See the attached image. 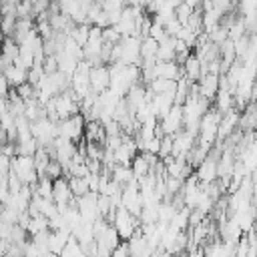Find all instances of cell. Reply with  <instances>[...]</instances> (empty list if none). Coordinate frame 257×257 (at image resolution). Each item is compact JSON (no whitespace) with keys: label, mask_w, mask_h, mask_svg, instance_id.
Here are the masks:
<instances>
[{"label":"cell","mask_w":257,"mask_h":257,"mask_svg":"<svg viewBox=\"0 0 257 257\" xmlns=\"http://www.w3.org/2000/svg\"><path fill=\"white\" fill-rule=\"evenodd\" d=\"M2 145H4V143H0V155H2Z\"/></svg>","instance_id":"33"},{"label":"cell","mask_w":257,"mask_h":257,"mask_svg":"<svg viewBox=\"0 0 257 257\" xmlns=\"http://www.w3.org/2000/svg\"><path fill=\"white\" fill-rule=\"evenodd\" d=\"M66 181H68V189H70V195H72L74 199H76V197H82V195H86V193H90V191H88V183H86V179L68 177Z\"/></svg>","instance_id":"15"},{"label":"cell","mask_w":257,"mask_h":257,"mask_svg":"<svg viewBox=\"0 0 257 257\" xmlns=\"http://www.w3.org/2000/svg\"><path fill=\"white\" fill-rule=\"evenodd\" d=\"M191 14H193V10H191V8H189L185 2H181L179 6H175V18H177V20H179L183 26L187 24V20H189V16H191Z\"/></svg>","instance_id":"24"},{"label":"cell","mask_w":257,"mask_h":257,"mask_svg":"<svg viewBox=\"0 0 257 257\" xmlns=\"http://www.w3.org/2000/svg\"><path fill=\"white\" fill-rule=\"evenodd\" d=\"M26 68H22V66H18V64H10L6 70H4V78H6V82H8V86H12V88H16V86H20L22 82H26Z\"/></svg>","instance_id":"9"},{"label":"cell","mask_w":257,"mask_h":257,"mask_svg":"<svg viewBox=\"0 0 257 257\" xmlns=\"http://www.w3.org/2000/svg\"><path fill=\"white\" fill-rule=\"evenodd\" d=\"M191 10H201V0H183Z\"/></svg>","instance_id":"29"},{"label":"cell","mask_w":257,"mask_h":257,"mask_svg":"<svg viewBox=\"0 0 257 257\" xmlns=\"http://www.w3.org/2000/svg\"><path fill=\"white\" fill-rule=\"evenodd\" d=\"M171 153H173V137L165 135V137H161V145H159V153H157V157L163 161V159H167V157H173Z\"/></svg>","instance_id":"23"},{"label":"cell","mask_w":257,"mask_h":257,"mask_svg":"<svg viewBox=\"0 0 257 257\" xmlns=\"http://www.w3.org/2000/svg\"><path fill=\"white\" fill-rule=\"evenodd\" d=\"M68 235H70V231H66V229L50 231V233H48V251L54 253V255H58V253L62 251V247H64V243H66V239H68Z\"/></svg>","instance_id":"10"},{"label":"cell","mask_w":257,"mask_h":257,"mask_svg":"<svg viewBox=\"0 0 257 257\" xmlns=\"http://www.w3.org/2000/svg\"><path fill=\"white\" fill-rule=\"evenodd\" d=\"M165 36H167V34H165V30H163V26H161L159 22H155V20H153V24H151V28H149V38H153V40L161 42Z\"/></svg>","instance_id":"27"},{"label":"cell","mask_w":257,"mask_h":257,"mask_svg":"<svg viewBox=\"0 0 257 257\" xmlns=\"http://www.w3.org/2000/svg\"><path fill=\"white\" fill-rule=\"evenodd\" d=\"M46 229H48V219H46V217H42V215H34V217H30V219H28L26 233L36 235V233L46 231Z\"/></svg>","instance_id":"18"},{"label":"cell","mask_w":257,"mask_h":257,"mask_svg":"<svg viewBox=\"0 0 257 257\" xmlns=\"http://www.w3.org/2000/svg\"><path fill=\"white\" fill-rule=\"evenodd\" d=\"M157 124H159V128H161V133H163V135H169V137H173L175 133L183 131V128H181V126H183V110H181V106H179V104H173L171 110H169Z\"/></svg>","instance_id":"4"},{"label":"cell","mask_w":257,"mask_h":257,"mask_svg":"<svg viewBox=\"0 0 257 257\" xmlns=\"http://www.w3.org/2000/svg\"><path fill=\"white\" fill-rule=\"evenodd\" d=\"M135 153H131L124 145H120L118 149L112 151V159H114V165H122V167H131V161H133Z\"/></svg>","instance_id":"19"},{"label":"cell","mask_w":257,"mask_h":257,"mask_svg":"<svg viewBox=\"0 0 257 257\" xmlns=\"http://www.w3.org/2000/svg\"><path fill=\"white\" fill-rule=\"evenodd\" d=\"M189 211H191V209H187V207H181V209H177L169 225H173V227H177L179 231H183V229L189 225Z\"/></svg>","instance_id":"20"},{"label":"cell","mask_w":257,"mask_h":257,"mask_svg":"<svg viewBox=\"0 0 257 257\" xmlns=\"http://www.w3.org/2000/svg\"><path fill=\"white\" fill-rule=\"evenodd\" d=\"M215 100H217V106H215V108H217L221 114L233 110V94H231V90H217Z\"/></svg>","instance_id":"13"},{"label":"cell","mask_w":257,"mask_h":257,"mask_svg":"<svg viewBox=\"0 0 257 257\" xmlns=\"http://www.w3.org/2000/svg\"><path fill=\"white\" fill-rule=\"evenodd\" d=\"M112 227L116 229L118 239L128 241V239L133 237L135 229L139 227V221H137L124 207H116V209H114V215H112Z\"/></svg>","instance_id":"2"},{"label":"cell","mask_w":257,"mask_h":257,"mask_svg":"<svg viewBox=\"0 0 257 257\" xmlns=\"http://www.w3.org/2000/svg\"><path fill=\"white\" fill-rule=\"evenodd\" d=\"M197 181H201V185H207L211 181L217 179V161L211 159V157H205V161L197 167V173H195Z\"/></svg>","instance_id":"6"},{"label":"cell","mask_w":257,"mask_h":257,"mask_svg":"<svg viewBox=\"0 0 257 257\" xmlns=\"http://www.w3.org/2000/svg\"><path fill=\"white\" fill-rule=\"evenodd\" d=\"M181 70H183V76L189 82H197L203 76V66H201V62H199V58L195 54H189L187 56V60L181 64Z\"/></svg>","instance_id":"7"},{"label":"cell","mask_w":257,"mask_h":257,"mask_svg":"<svg viewBox=\"0 0 257 257\" xmlns=\"http://www.w3.org/2000/svg\"><path fill=\"white\" fill-rule=\"evenodd\" d=\"M161 257H179V255H169V253H163Z\"/></svg>","instance_id":"32"},{"label":"cell","mask_w":257,"mask_h":257,"mask_svg":"<svg viewBox=\"0 0 257 257\" xmlns=\"http://www.w3.org/2000/svg\"><path fill=\"white\" fill-rule=\"evenodd\" d=\"M181 74H183V70H181V66H179L175 60H171V62H161V60H157V62H155V76H157V78L177 80Z\"/></svg>","instance_id":"8"},{"label":"cell","mask_w":257,"mask_h":257,"mask_svg":"<svg viewBox=\"0 0 257 257\" xmlns=\"http://www.w3.org/2000/svg\"><path fill=\"white\" fill-rule=\"evenodd\" d=\"M149 171H151L149 161L145 159V155H143V153H137V155L133 157V161H131V173H133V177L139 181V179H143Z\"/></svg>","instance_id":"12"},{"label":"cell","mask_w":257,"mask_h":257,"mask_svg":"<svg viewBox=\"0 0 257 257\" xmlns=\"http://www.w3.org/2000/svg\"><path fill=\"white\" fill-rule=\"evenodd\" d=\"M0 143H6V133H4L2 124H0Z\"/></svg>","instance_id":"30"},{"label":"cell","mask_w":257,"mask_h":257,"mask_svg":"<svg viewBox=\"0 0 257 257\" xmlns=\"http://www.w3.org/2000/svg\"><path fill=\"white\" fill-rule=\"evenodd\" d=\"M157 50H159V42L153 40V38H143L141 40V62H155L157 60Z\"/></svg>","instance_id":"11"},{"label":"cell","mask_w":257,"mask_h":257,"mask_svg":"<svg viewBox=\"0 0 257 257\" xmlns=\"http://www.w3.org/2000/svg\"><path fill=\"white\" fill-rule=\"evenodd\" d=\"M175 205L171 201H161L159 203V223H171L173 215H175Z\"/></svg>","instance_id":"21"},{"label":"cell","mask_w":257,"mask_h":257,"mask_svg":"<svg viewBox=\"0 0 257 257\" xmlns=\"http://www.w3.org/2000/svg\"><path fill=\"white\" fill-rule=\"evenodd\" d=\"M120 40V36H118V32H116V28L114 26H106V28H102V44H116Z\"/></svg>","instance_id":"25"},{"label":"cell","mask_w":257,"mask_h":257,"mask_svg":"<svg viewBox=\"0 0 257 257\" xmlns=\"http://www.w3.org/2000/svg\"><path fill=\"white\" fill-rule=\"evenodd\" d=\"M189 257H203V253H201L199 249H195V251H191V253H189Z\"/></svg>","instance_id":"31"},{"label":"cell","mask_w":257,"mask_h":257,"mask_svg":"<svg viewBox=\"0 0 257 257\" xmlns=\"http://www.w3.org/2000/svg\"><path fill=\"white\" fill-rule=\"evenodd\" d=\"M80 255H82L80 243H78L72 235H68V239H66L64 247H62V251L58 253V257H80Z\"/></svg>","instance_id":"17"},{"label":"cell","mask_w":257,"mask_h":257,"mask_svg":"<svg viewBox=\"0 0 257 257\" xmlns=\"http://www.w3.org/2000/svg\"><path fill=\"white\" fill-rule=\"evenodd\" d=\"M0 54H2L8 62H14V60L18 58V44H16L12 38H6V36H4V40L0 42Z\"/></svg>","instance_id":"16"},{"label":"cell","mask_w":257,"mask_h":257,"mask_svg":"<svg viewBox=\"0 0 257 257\" xmlns=\"http://www.w3.org/2000/svg\"><path fill=\"white\" fill-rule=\"evenodd\" d=\"M92 2H96V0H92Z\"/></svg>","instance_id":"35"},{"label":"cell","mask_w":257,"mask_h":257,"mask_svg":"<svg viewBox=\"0 0 257 257\" xmlns=\"http://www.w3.org/2000/svg\"><path fill=\"white\" fill-rule=\"evenodd\" d=\"M110 179L114 181V183H118L120 187H124L128 181H133L135 177H133V173H131V167H122V165H114L112 169H110Z\"/></svg>","instance_id":"14"},{"label":"cell","mask_w":257,"mask_h":257,"mask_svg":"<svg viewBox=\"0 0 257 257\" xmlns=\"http://www.w3.org/2000/svg\"><path fill=\"white\" fill-rule=\"evenodd\" d=\"M56 128V137H62V139H68V141H78L82 139V133H84V118L82 114H74V116H68V118H62L54 124Z\"/></svg>","instance_id":"3"},{"label":"cell","mask_w":257,"mask_h":257,"mask_svg":"<svg viewBox=\"0 0 257 257\" xmlns=\"http://www.w3.org/2000/svg\"><path fill=\"white\" fill-rule=\"evenodd\" d=\"M108 82H110V72H108V66L100 64V66H90V72H88V84H90V90L94 94H100L102 90L108 88Z\"/></svg>","instance_id":"5"},{"label":"cell","mask_w":257,"mask_h":257,"mask_svg":"<svg viewBox=\"0 0 257 257\" xmlns=\"http://www.w3.org/2000/svg\"><path fill=\"white\" fill-rule=\"evenodd\" d=\"M2 209H4V205H0V211H2Z\"/></svg>","instance_id":"34"},{"label":"cell","mask_w":257,"mask_h":257,"mask_svg":"<svg viewBox=\"0 0 257 257\" xmlns=\"http://www.w3.org/2000/svg\"><path fill=\"white\" fill-rule=\"evenodd\" d=\"M44 177H48L50 181L64 177V173H62V165H60L56 159H50L48 165H46V169H44Z\"/></svg>","instance_id":"22"},{"label":"cell","mask_w":257,"mask_h":257,"mask_svg":"<svg viewBox=\"0 0 257 257\" xmlns=\"http://www.w3.org/2000/svg\"><path fill=\"white\" fill-rule=\"evenodd\" d=\"M10 173H14L22 185H34L38 175L34 169V159L28 155H16L10 159Z\"/></svg>","instance_id":"1"},{"label":"cell","mask_w":257,"mask_h":257,"mask_svg":"<svg viewBox=\"0 0 257 257\" xmlns=\"http://www.w3.org/2000/svg\"><path fill=\"white\" fill-rule=\"evenodd\" d=\"M110 257H128V249H126V243H118L112 251H110Z\"/></svg>","instance_id":"28"},{"label":"cell","mask_w":257,"mask_h":257,"mask_svg":"<svg viewBox=\"0 0 257 257\" xmlns=\"http://www.w3.org/2000/svg\"><path fill=\"white\" fill-rule=\"evenodd\" d=\"M14 92H16V96H18V98H22L24 102H26V100H30V98H34V86H30L28 82H22L20 86H16V88H14Z\"/></svg>","instance_id":"26"}]
</instances>
